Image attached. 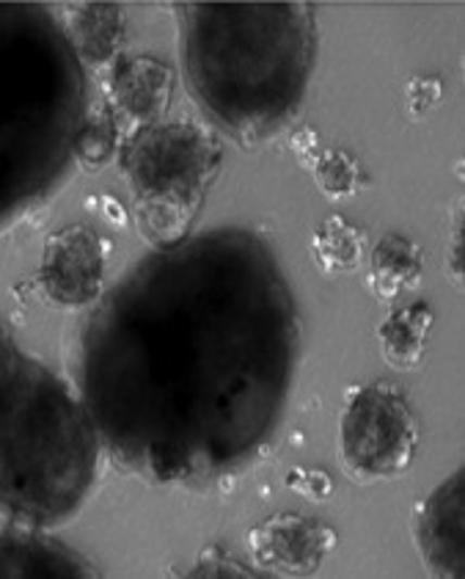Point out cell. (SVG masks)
I'll return each instance as SVG.
<instances>
[{
	"mask_svg": "<svg viewBox=\"0 0 465 579\" xmlns=\"http://www.w3.org/2000/svg\"><path fill=\"white\" fill-rule=\"evenodd\" d=\"M218 165L213 141L190 124L141 133L127 152L138 230L152 243H172L193 221Z\"/></svg>",
	"mask_w": 465,
	"mask_h": 579,
	"instance_id": "1",
	"label": "cell"
},
{
	"mask_svg": "<svg viewBox=\"0 0 465 579\" xmlns=\"http://www.w3.org/2000/svg\"><path fill=\"white\" fill-rule=\"evenodd\" d=\"M418 447V428L402 392L386 384L355 386L339 417V458L350 478L389 480L405 472Z\"/></svg>",
	"mask_w": 465,
	"mask_h": 579,
	"instance_id": "2",
	"label": "cell"
},
{
	"mask_svg": "<svg viewBox=\"0 0 465 579\" xmlns=\"http://www.w3.org/2000/svg\"><path fill=\"white\" fill-rule=\"evenodd\" d=\"M105 257V241L91 226H64L45 243L39 266L41 293L64 309L86 307L100 296Z\"/></svg>",
	"mask_w": 465,
	"mask_h": 579,
	"instance_id": "3",
	"label": "cell"
},
{
	"mask_svg": "<svg viewBox=\"0 0 465 579\" xmlns=\"http://www.w3.org/2000/svg\"><path fill=\"white\" fill-rule=\"evenodd\" d=\"M336 544L334 527L314 516L273 514L248 532L253 568L273 577H312Z\"/></svg>",
	"mask_w": 465,
	"mask_h": 579,
	"instance_id": "4",
	"label": "cell"
},
{
	"mask_svg": "<svg viewBox=\"0 0 465 579\" xmlns=\"http://www.w3.org/2000/svg\"><path fill=\"white\" fill-rule=\"evenodd\" d=\"M465 475L443 480L413 508L411 530L422 563L432 577H465Z\"/></svg>",
	"mask_w": 465,
	"mask_h": 579,
	"instance_id": "5",
	"label": "cell"
},
{
	"mask_svg": "<svg viewBox=\"0 0 465 579\" xmlns=\"http://www.w3.org/2000/svg\"><path fill=\"white\" fill-rule=\"evenodd\" d=\"M174 72L149 56L124 61L111 77V111L127 122L149 124L160 119L172 102Z\"/></svg>",
	"mask_w": 465,
	"mask_h": 579,
	"instance_id": "6",
	"label": "cell"
},
{
	"mask_svg": "<svg viewBox=\"0 0 465 579\" xmlns=\"http://www.w3.org/2000/svg\"><path fill=\"white\" fill-rule=\"evenodd\" d=\"M91 574L70 550L25 530H0V577H64Z\"/></svg>",
	"mask_w": 465,
	"mask_h": 579,
	"instance_id": "7",
	"label": "cell"
},
{
	"mask_svg": "<svg viewBox=\"0 0 465 579\" xmlns=\"http://www.w3.org/2000/svg\"><path fill=\"white\" fill-rule=\"evenodd\" d=\"M66 30L80 59L105 70L124 39V12L113 3H75L64 9Z\"/></svg>",
	"mask_w": 465,
	"mask_h": 579,
	"instance_id": "8",
	"label": "cell"
},
{
	"mask_svg": "<svg viewBox=\"0 0 465 579\" xmlns=\"http://www.w3.org/2000/svg\"><path fill=\"white\" fill-rule=\"evenodd\" d=\"M432 323H436V312L425 301L391 309L384 323L377 325V345L386 365L394 370H416L425 361Z\"/></svg>",
	"mask_w": 465,
	"mask_h": 579,
	"instance_id": "9",
	"label": "cell"
},
{
	"mask_svg": "<svg viewBox=\"0 0 465 579\" xmlns=\"http://www.w3.org/2000/svg\"><path fill=\"white\" fill-rule=\"evenodd\" d=\"M422 279V248L411 237L389 232L375 243L369 255L366 284L380 301H394L400 293Z\"/></svg>",
	"mask_w": 465,
	"mask_h": 579,
	"instance_id": "10",
	"label": "cell"
},
{
	"mask_svg": "<svg viewBox=\"0 0 465 579\" xmlns=\"http://www.w3.org/2000/svg\"><path fill=\"white\" fill-rule=\"evenodd\" d=\"M364 232L339 213L328 215L312 235L314 260L328 273L355 271L361 260H364Z\"/></svg>",
	"mask_w": 465,
	"mask_h": 579,
	"instance_id": "11",
	"label": "cell"
},
{
	"mask_svg": "<svg viewBox=\"0 0 465 579\" xmlns=\"http://www.w3.org/2000/svg\"><path fill=\"white\" fill-rule=\"evenodd\" d=\"M118 149V122L105 102H97L91 108L86 127L75 138V158L83 169L97 172L113 160Z\"/></svg>",
	"mask_w": 465,
	"mask_h": 579,
	"instance_id": "12",
	"label": "cell"
},
{
	"mask_svg": "<svg viewBox=\"0 0 465 579\" xmlns=\"http://www.w3.org/2000/svg\"><path fill=\"white\" fill-rule=\"evenodd\" d=\"M312 174L319 190L334 201L355 196L364 183L359 160L348 149H319L312 158Z\"/></svg>",
	"mask_w": 465,
	"mask_h": 579,
	"instance_id": "13",
	"label": "cell"
},
{
	"mask_svg": "<svg viewBox=\"0 0 465 579\" xmlns=\"http://www.w3.org/2000/svg\"><path fill=\"white\" fill-rule=\"evenodd\" d=\"M256 574H260L256 568L235 560L229 552L218 550V546H206L190 566L188 577H256Z\"/></svg>",
	"mask_w": 465,
	"mask_h": 579,
	"instance_id": "14",
	"label": "cell"
},
{
	"mask_svg": "<svg viewBox=\"0 0 465 579\" xmlns=\"http://www.w3.org/2000/svg\"><path fill=\"white\" fill-rule=\"evenodd\" d=\"M443 100V83L438 77H413L407 83V106L413 116H427Z\"/></svg>",
	"mask_w": 465,
	"mask_h": 579,
	"instance_id": "15",
	"label": "cell"
},
{
	"mask_svg": "<svg viewBox=\"0 0 465 579\" xmlns=\"http://www.w3.org/2000/svg\"><path fill=\"white\" fill-rule=\"evenodd\" d=\"M287 485L309 500H328L334 494V480L323 469H294L287 475Z\"/></svg>",
	"mask_w": 465,
	"mask_h": 579,
	"instance_id": "16",
	"label": "cell"
},
{
	"mask_svg": "<svg viewBox=\"0 0 465 579\" xmlns=\"http://www.w3.org/2000/svg\"><path fill=\"white\" fill-rule=\"evenodd\" d=\"M463 213H454L452 221V235H449L447 248V273L454 282V287H463V262H465V248H463Z\"/></svg>",
	"mask_w": 465,
	"mask_h": 579,
	"instance_id": "17",
	"label": "cell"
}]
</instances>
